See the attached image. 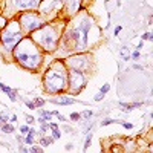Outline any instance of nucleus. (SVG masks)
Returning <instances> with one entry per match:
<instances>
[{
  "label": "nucleus",
  "instance_id": "nucleus-1",
  "mask_svg": "<svg viewBox=\"0 0 153 153\" xmlns=\"http://www.w3.org/2000/svg\"><path fill=\"white\" fill-rule=\"evenodd\" d=\"M93 25V20L87 14H83L81 17L74 20L64 34V44L66 49L70 51H84L89 44V31Z\"/></svg>",
  "mask_w": 153,
  "mask_h": 153
},
{
  "label": "nucleus",
  "instance_id": "nucleus-2",
  "mask_svg": "<svg viewBox=\"0 0 153 153\" xmlns=\"http://www.w3.org/2000/svg\"><path fill=\"white\" fill-rule=\"evenodd\" d=\"M12 55H14L15 61L19 63L21 67L32 72H37L42 66L43 61V54L40 48L35 44L31 37H23L19 43L12 49Z\"/></svg>",
  "mask_w": 153,
  "mask_h": 153
},
{
  "label": "nucleus",
  "instance_id": "nucleus-3",
  "mask_svg": "<svg viewBox=\"0 0 153 153\" xmlns=\"http://www.w3.org/2000/svg\"><path fill=\"white\" fill-rule=\"evenodd\" d=\"M67 80H69V70L64 61H54L44 74V91L49 93L67 92V84H69Z\"/></svg>",
  "mask_w": 153,
  "mask_h": 153
},
{
  "label": "nucleus",
  "instance_id": "nucleus-4",
  "mask_svg": "<svg viewBox=\"0 0 153 153\" xmlns=\"http://www.w3.org/2000/svg\"><path fill=\"white\" fill-rule=\"evenodd\" d=\"M60 37H61L60 29L55 28L54 25H46V23H44L42 28H38V29L31 32V40L44 52H54L55 51L57 46H58Z\"/></svg>",
  "mask_w": 153,
  "mask_h": 153
},
{
  "label": "nucleus",
  "instance_id": "nucleus-5",
  "mask_svg": "<svg viewBox=\"0 0 153 153\" xmlns=\"http://www.w3.org/2000/svg\"><path fill=\"white\" fill-rule=\"evenodd\" d=\"M23 38V32L20 29V25H19V20H12L9 21L5 29L0 32V42H2V46H5L6 49L12 51L14 46L20 40Z\"/></svg>",
  "mask_w": 153,
  "mask_h": 153
},
{
  "label": "nucleus",
  "instance_id": "nucleus-6",
  "mask_svg": "<svg viewBox=\"0 0 153 153\" xmlns=\"http://www.w3.org/2000/svg\"><path fill=\"white\" fill-rule=\"evenodd\" d=\"M19 25H20V29L23 34H31L32 31L42 28V26L46 23L43 15H40L38 12L35 11H29V12H23L19 19Z\"/></svg>",
  "mask_w": 153,
  "mask_h": 153
},
{
  "label": "nucleus",
  "instance_id": "nucleus-7",
  "mask_svg": "<svg viewBox=\"0 0 153 153\" xmlns=\"http://www.w3.org/2000/svg\"><path fill=\"white\" fill-rule=\"evenodd\" d=\"M91 61L92 57L89 54H80V55H72L64 61L66 67H69L70 70H78V72H84L87 69H91Z\"/></svg>",
  "mask_w": 153,
  "mask_h": 153
},
{
  "label": "nucleus",
  "instance_id": "nucleus-8",
  "mask_svg": "<svg viewBox=\"0 0 153 153\" xmlns=\"http://www.w3.org/2000/svg\"><path fill=\"white\" fill-rule=\"evenodd\" d=\"M67 91L70 93H78L84 87V76L78 70H69V80H67Z\"/></svg>",
  "mask_w": 153,
  "mask_h": 153
},
{
  "label": "nucleus",
  "instance_id": "nucleus-9",
  "mask_svg": "<svg viewBox=\"0 0 153 153\" xmlns=\"http://www.w3.org/2000/svg\"><path fill=\"white\" fill-rule=\"evenodd\" d=\"M15 11H35L40 6V0H11Z\"/></svg>",
  "mask_w": 153,
  "mask_h": 153
},
{
  "label": "nucleus",
  "instance_id": "nucleus-10",
  "mask_svg": "<svg viewBox=\"0 0 153 153\" xmlns=\"http://www.w3.org/2000/svg\"><path fill=\"white\" fill-rule=\"evenodd\" d=\"M80 2L81 0H66V11L69 12V15H74L80 9Z\"/></svg>",
  "mask_w": 153,
  "mask_h": 153
},
{
  "label": "nucleus",
  "instance_id": "nucleus-11",
  "mask_svg": "<svg viewBox=\"0 0 153 153\" xmlns=\"http://www.w3.org/2000/svg\"><path fill=\"white\" fill-rule=\"evenodd\" d=\"M52 103H57V104H74L75 100L74 98H67V97H61V98H54Z\"/></svg>",
  "mask_w": 153,
  "mask_h": 153
},
{
  "label": "nucleus",
  "instance_id": "nucleus-12",
  "mask_svg": "<svg viewBox=\"0 0 153 153\" xmlns=\"http://www.w3.org/2000/svg\"><path fill=\"white\" fill-rule=\"evenodd\" d=\"M119 106H121V109H123L124 112H130L133 107H138L139 104H125V103H119Z\"/></svg>",
  "mask_w": 153,
  "mask_h": 153
},
{
  "label": "nucleus",
  "instance_id": "nucleus-13",
  "mask_svg": "<svg viewBox=\"0 0 153 153\" xmlns=\"http://www.w3.org/2000/svg\"><path fill=\"white\" fill-rule=\"evenodd\" d=\"M121 55H123V60L124 61H129V57H130V52H129V49L127 48H123V49H121Z\"/></svg>",
  "mask_w": 153,
  "mask_h": 153
},
{
  "label": "nucleus",
  "instance_id": "nucleus-14",
  "mask_svg": "<svg viewBox=\"0 0 153 153\" xmlns=\"http://www.w3.org/2000/svg\"><path fill=\"white\" fill-rule=\"evenodd\" d=\"M2 132H5V133H11V132H14V127H12L11 124H6V125H3V127H2Z\"/></svg>",
  "mask_w": 153,
  "mask_h": 153
},
{
  "label": "nucleus",
  "instance_id": "nucleus-15",
  "mask_svg": "<svg viewBox=\"0 0 153 153\" xmlns=\"http://www.w3.org/2000/svg\"><path fill=\"white\" fill-rule=\"evenodd\" d=\"M52 139H54V138H46V136H44V138H42V146H43V147H46V146H51Z\"/></svg>",
  "mask_w": 153,
  "mask_h": 153
},
{
  "label": "nucleus",
  "instance_id": "nucleus-16",
  "mask_svg": "<svg viewBox=\"0 0 153 153\" xmlns=\"http://www.w3.org/2000/svg\"><path fill=\"white\" fill-rule=\"evenodd\" d=\"M91 141H92V135L89 133L87 138H86V144H84V150H86V148H89V146H91Z\"/></svg>",
  "mask_w": 153,
  "mask_h": 153
},
{
  "label": "nucleus",
  "instance_id": "nucleus-17",
  "mask_svg": "<svg viewBox=\"0 0 153 153\" xmlns=\"http://www.w3.org/2000/svg\"><path fill=\"white\" fill-rule=\"evenodd\" d=\"M52 130H54V132H52V138L58 139V138H60V132H58V127H54Z\"/></svg>",
  "mask_w": 153,
  "mask_h": 153
},
{
  "label": "nucleus",
  "instance_id": "nucleus-18",
  "mask_svg": "<svg viewBox=\"0 0 153 153\" xmlns=\"http://www.w3.org/2000/svg\"><path fill=\"white\" fill-rule=\"evenodd\" d=\"M109 89H110L109 84H104V86L100 89V92H101V93H107V92H109Z\"/></svg>",
  "mask_w": 153,
  "mask_h": 153
},
{
  "label": "nucleus",
  "instance_id": "nucleus-19",
  "mask_svg": "<svg viewBox=\"0 0 153 153\" xmlns=\"http://www.w3.org/2000/svg\"><path fill=\"white\" fill-rule=\"evenodd\" d=\"M0 89H3V92H5V93H8V95H9V93L12 92V89H9L8 86H5V84H2V87H0Z\"/></svg>",
  "mask_w": 153,
  "mask_h": 153
},
{
  "label": "nucleus",
  "instance_id": "nucleus-20",
  "mask_svg": "<svg viewBox=\"0 0 153 153\" xmlns=\"http://www.w3.org/2000/svg\"><path fill=\"white\" fill-rule=\"evenodd\" d=\"M34 104H35V107H37V106H43V104H44V100H42V98H37V100L34 101Z\"/></svg>",
  "mask_w": 153,
  "mask_h": 153
},
{
  "label": "nucleus",
  "instance_id": "nucleus-21",
  "mask_svg": "<svg viewBox=\"0 0 153 153\" xmlns=\"http://www.w3.org/2000/svg\"><path fill=\"white\" fill-rule=\"evenodd\" d=\"M78 118H81V115H80V113H72L70 115V119L72 121H78Z\"/></svg>",
  "mask_w": 153,
  "mask_h": 153
},
{
  "label": "nucleus",
  "instance_id": "nucleus-22",
  "mask_svg": "<svg viewBox=\"0 0 153 153\" xmlns=\"http://www.w3.org/2000/svg\"><path fill=\"white\" fill-rule=\"evenodd\" d=\"M152 38H153V34H150V32H147V34L142 35V40H152Z\"/></svg>",
  "mask_w": 153,
  "mask_h": 153
},
{
  "label": "nucleus",
  "instance_id": "nucleus-23",
  "mask_svg": "<svg viewBox=\"0 0 153 153\" xmlns=\"http://www.w3.org/2000/svg\"><path fill=\"white\" fill-rule=\"evenodd\" d=\"M112 123H116V119H104V121H103V125H107V124H112Z\"/></svg>",
  "mask_w": 153,
  "mask_h": 153
},
{
  "label": "nucleus",
  "instance_id": "nucleus-24",
  "mask_svg": "<svg viewBox=\"0 0 153 153\" xmlns=\"http://www.w3.org/2000/svg\"><path fill=\"white\" fill-rule=\"evenodd\" d=\"M32 136H34V135H28V138H26V144H28V146H31V144H32Z\"/></svg>",
  "mask_w": 153,
  "mask_h": 153
},
{
  "label": "nucleus",
  "instance_id": "nucleus-25",
  "mask_svg": "<svg viewBox=\"0 0 153 153\" xmlns=\"http://www.w3.org/2000/svg\"><path fill=\"white\" fill-rule=\"evenodd\" d=\"M81 116H84V118H91V116H92V112H91V110H86V112H83Z\"/></svg>",
  "mask_w": 153,
  "mask_h": 153
},
{
  "label": "nucleus",
  "instance_id": "nucleus-26",
  "mask_svg": "<svg viewBox=\"0 0 153 153\" xmlns=\"http://www.w3.org/2000/svg\"><path fill=\"white\" fill-rule=\"evenodd\" d=\"M103 97H104V93L98 92V93H97V95H95V101H100V100H103Z\"/></svg>",
  "mask_w": 153,
  "mask_h": 153
},
{
  "label": "nucleus",
  "instance_id": "nucleus-27",
  "mask_svg": "<svg viewBox=\"0 0 153 153\" xmlns=\"http://www.w3.org/2000/svg\"><path fill=\"white\" fill-rule=\"evenodd\" d=\"M123 127H124V129H132L133 125L130 124V123H123Z\"/></svg>",
  "mask_w": 153,
  "mask_h": 153
},
{
  "label": "nucleus",
  "instance_id": "nucleus-28",
  "mask_svg": "<svg viewBox=\"0 0 153 153\" xmlns=\"http://www.w3.org/2000/svg\"><path fill=\"white\" fill-rule=\"evenodd\" d=\"M29 152H42V148H40V147H31Z\"/></svg>",
  "mask_w": 153,
  "mask_h": 153
},
{
  "label": "nucleus",
  "instance_id": "nucleus-29",
  "mask_svg": "<svg viewBox=\"0 0 153 153\" xmlns=\"http://www.w3.org/2000/svg\"><path fill=\"white\" fill-rule=\"evenodd\" d=\"M26 106H28L29 109H35V104H34V103H29V101H28V103H26Z\"/></svg>",
  "mask_w": 153,
  "mask_h": 153
},
{
  "label": "nucleus",
  "instance_id": "nucleus-30",
  "mask_svg": "<svg viewBox=\"0 0 153 153\" xmlns=\"http://www.w3.org/2000/svg\"><path fill=\"white\" fill-rule=\"evenodd\" d=\"M8 121V115H2V119H0V123H6Z\"/></svg>",
  "mask_w": 153,
  "mask_h": 153
},
{
  "label": "nucleus",
  "instance_id": "nucleus-31",
  "mask_svg": "<svg viewBox=\"0 0 153 153\" xmlns=\"http://www.w3.org/2000/svg\"><path fill=\"white\" fill-rule=\"evenodd\" d=\"M20 130H21V133H28V130H29V129L26 127V125H23V127H21Z\"/></svg>",
  "mask_w": 153,
  "mask_h": 153
},
{
  "label": "nucleus",
  "instance_id": "nucleus-32",
  "mask_svg": "<svg viewBox=\"0 0 153 153\" xmlns=\"http://www.w3.org/2000/svg\"><path fill=\"white\" fill-rule=\"evenodd\" d=\"M133 58H135V60H138V58H139V52L136 51V52H133V55H132Z\"/></svg>",
  "mask_w": 153,
  "mask_h": 153
},
{
  "label": "nucleus",
  "instance_id": "nucleus-33",
  "mask_svg": "<svg viewBox=\"0 0 153 153\" xmlns=\"http://www.w3.org/2000/svg\"><path fill=\"white\" fill-rule=\"evenodd\" d=\"M26 121L31 124V123H34V118H32V116H26Z\"/></svg>",
  "mask_w": 153,
  "mask_h": 153
},
{
  "label": "nucleus",
  "instance_id": "nucleus-34",
  "mask_svg": "<svg viewBox=\"0 0 153 153\" xmlns=\"http://www.w3.org/2000/svg\"><path fill=\"white\" fill-rule=\"evenodd\" d=\"M118 32H121V26H116V28H115V35Z\"/></svg>",
  "mask_w": 153,
  "mask_h": 153
}]
</instances>
